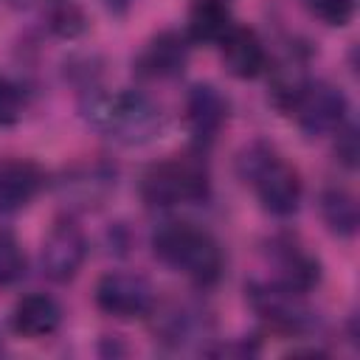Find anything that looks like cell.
I'll use <instances>...</instances> for the list:
<instances>
[{"mask_svg":"<svg viewBox=\"0 0 360 360\" xmlns=\"http://www.w3.org/2000/svg\"><path fill=\"white\" fill-rule=\"evenodd\" d=\"M82 115L93 129L124 146L146 143L163 129L160 107L138 90H115V93L96 90L84 98Z\"/></svg>","mask_w":360,"mask_h":360,"instance_id":"1","label":"cell"},{"mask_svg":"<svg viewBox=\"0 0 360 360\" xmlns=\"http://www.w3.org/2000/svg\"><path fill=\"white\" fill-rule=\"evenodd\" d=\"M152 253L166 267L183 273L197 287H211L219 281L225 259L219 242L191 222H163L152 233Z\"/></svg>","mask_w":360,"mask_h":360,"instance_id":"2","label":"cell"},{"mask_svg":"<svg viewBox=\"0 0 360 360\" xmlns=\"http://www.w3.org/2000/svg\"><path fill=\"white\" fill-rule=\"evenodd\" d=\"M236 172L245 183L253 186L262 208L273 217H290L298 211L301 205V174L276 155L273 146L253 141L250 146H245L236 158Z\"/></svg>","mask_w":360,"mask_h":360,"instance_id":"3","label":"cell"},{"mask_svg":"<svg viewBox=\"0 0 360 360\" xmlns=\"http://www.w3.org/2000/svg\"><path fill=\"white\" fill-rule=\"evenodd\" d=\"M211 194L208 169L200 158L177 155L152 163L141 177V200L152 208H174L188 202H202Z\"/></svg>","mask_w":360,"mask_h":360,"instance_id":"4","label":"cell"},{"mask_svg":"<svg viewBox=\"0 0 360 360\" xmlns=\"http://www.w3.org/2000/svg\"><path fill=\"white\" fill-rule=\"evenodd\" d=\"M346 110H349V101L340 87L329 82H312V79H307V84L298 90V96L287 107L298 129L309 138L335 135L346 121Z\"/></svg>","mask_w":360,"mask_h":360,"instance_id":"5","label":"cell"},{"mask_svg":"<svg viewBox=\"0 0 360 360\" xmlns=\"http://www.w3.org/2000/svg\"><path fill=\"white\" fill-rule=\"evenodd\" d=\"M93 295H96V307L118 321L146 318L155 309V290L141 273H127V270L104 273Z\"/></svg>","mask_w":360,"mask_h":360,"instance_id":"6","label":"cell"},{"mask_svg":"<svg viewBox=\"0 0 360 360\" xmlns=\"http://www.w3.org/2000/svg\"><path fill=\"white\" fill-rule=\"evenodd\" d=\"M253 312L278 332H304L312 326V312L301 301V292L276 281H250L245 287Z\"/></svg>","mask_w":360,"mask_h":360,"instance_id":"7","label":"cell"},{"mask_svg":"<svg viewBox=\"0 0 360 360\" xmlns=\"http://www.w3.org/2000/svg\"><path fill=\"white\" fill-rule=\"evenodd\" d=\"M42 273L56 281V284H65V281H73L87 259V239H84V231L73 222V219H59L45 242H42Z\"/></svg>","mask_w":360,"mask_h":360,"instance_id":"8","label":"cell"},{"mask_svg":"<svg viewBox=\"0 0 360 360\" xmlns=\"http://www.w3.org/2000/svg\"><path fill=\"white\" fill-rule=\"evenodd\" d=\"M188 37L180 31H160L155 34L135 59V73L141 79H174L188 65Z\"/></svg>","mask_w":360,"mask_h":360,"instance_id":"9","label":"cell"},{"mask_svg":"<svg viewBox=\"0 0 360 360\" xmlns=\"http://www.w3.org/2000/svg\"><path fill=\"white\" fill-rule=\"evenodd\" d=\"M217 48L225 70L236 79H256L267 70V48L262 37L248 25L233 22L231 31L217 42Z\"/></svg>","mask_w":360,"mask_h":360,"instance_id":"10","label":"cell"},{"mask_svg":"<svg viewBox=\"0 0 360 360\" xmlns=\"http://www.w3.org/2000/svg\"><path fill=\"white\" fill-rule=\"evenodd\" d=\"M270 256L276 264V284L295 290V292H309L318 278H321V264L312 253H307L301 245L292 239H273L270 242Z\"/></svg>","mask_w":360,"mask_h":360,"instance_id":"11","label":"cell"},{"mask_svg":"<svg viewBox=\"0 0 360 360\" xmlns=\"http://www.w3.org/2000/svg\"><path fill=\"white\" fill-rule=\"evenodd\" d=\"M45 174L34 160L6 158L0 160V214H14L25 208L42 188Z\"/></svg>","mask_w":360,"mask_h":360,"instance_id":"12","label":"cell"},{"mask_svg":"<svg viewBox=\"0 0 360 360\" xmlns=\"http://www.w3.org/2000/svg\"><path fill=\"white\" fill-rule=\"evenodd\" d=\"M228 121V101L211 84H194L186 98V124L191 135L205 146L211 143Z\"/></svg>","mask_w":360,"mask_h":360,"instance_id":"13","label":"cell"},{"mask_svg":"<svg viewBox=\"0 0 360 360\" xmlns=\"http://www.w3.org/2000/svg\"><path fill=\"white\" fill-rule=\"evenodd\" d=\"M59 323H62V307L56 298L45 292H28L14 304L11 326L22 338H31V340L48 338L59 329Z\"/></svg>","mask_w":360,"mask_h":360,"instance_id":"14","label":"cell"},{"mask_svg":"<svg viewBox=\"0 0 360 360\" xmlns=\"http://www.w3.org/2000/svg\"><path fill=\"white\" fill-rule=\"evenodd\" d=\"M233 25L231 8L225 0H194L188 8V42L217 45Z\"/></svg>","mask_w":360,"mask_h":360,"instance_id":"15","label":"cell"},{"mask_svg":"<svg viewBox=\"0 0 360 360\" xmlns=\"http://www.w3.org/2000/svg\"><path fill=\"white\" fill-rule=\"evenodd\" d=\"M321 217L326 222V228L340 236V239H352L357 233L360 225V208H357V197L349 188L332 186L321 191Z\"/></svg>","mask_w":360,"mask_h":360,"instance_id":"16","label":"cell"},{"mask_svg":"<svg viewBox=\"0 0 360 360\" xmlns=\"http://www.w3.org/2000/svg\"><path fill=\"white\" fill-rule=\"evenodd\" d=\"M149 315H155V335L172 346H183L186 340H191L200 329H202V315L194 312L191 307H180L172 304L166 309H152Z\"/></svg>","mask_w":360,"mask_h":360,"instance_id":"17","label":"cell"},{"mask_svg":"<svg viewBox=\"0 0 360 360\" xmlns=\"http://www.w3.org/2000/svg\"><path fill=\"white\" fill-rule=\"evenodd\" d=\"M112 186H115V174H112L107 166H87V169H82L79 177H70V180L62 183V188H65L79 205H84V208H90V205H96L98 200H104Z\"/></svg>","mask_w":360,"mask_h":360,"instance_id":"18","label":"cell"},{"mask_svg":"<svg viewBox=\"0 0 360 360\" xmlns=\"http://www.w3.org/2000/svg\"><path fill=\"white\" fill-rule=\"evenodd\" d=\"M25 276V253L11 231H0V287L17 284Z\"/></svg>","mask_w":360,"mask_h":360,"instance_id":"19","label":"cell"},{"mask_svg":"<svg viewBox=\"0 0 360 360\" xmlns=\"http://www.w3.org/2000/svg\"><path fill=\"white\" fill-rule=\"evenodd\" d=\"M301 3L315 20L332 28L349 25L354 17V6H357V0H301Z\"/></svg>","mask_w":360,"mask_h":360,"instance_id":"20","label":"cell"},{"mask_svg":"<svg viewBox=\"0 0 360 360\" xmlns=\"http://www.w3.org/2000/svg\"><path fill=\"white\" fill-rule=\"evenodd\" d=\"M22 115V90L0 73V127L17 124Z\"/></svg>","mask_w":360,"mask_h":360,"instance_id":"21","label":"cell"},{"mask_svg":"<svg viewBox=\"0 0 360 360\" xmlns=\"http://www.w3.org/2000/svg\"><path fill=\"white\" fill-rule=\"evenodd\" d=\"M51 25H53L56 34H62V37H73V34H79V31L84 28V17H82V11H79L76 6L62 3V6L53 8V14H51Z\"/></svg>","mask_w":360,"mask_h":360,"instance_id":"22","label":"cell"},{"mask_svg":"<svg viewBox=\"0 0 360 360\" xmlns=\"http://www.w3.org/2000/svg\"><path fill=\"white\" fill-rule=\"evenodd\" d=\"M338 143H335V155H338V160L340 163H346L349 169H354V163H357V135H354V129L352 127H340L338 132Z\"/></svg>","mask_w":360,"mask_h":360,"instance_id":"23","label":"cell"},{"mask_svg":"<svg viewBox=\"0 0 360 360\" xmlns=\"http://www.w3.org/2000/svg\"><path fill=\"white\" fill-rule=\"evenodd\" d=\"M104 6H107L112 14H127V8L132 6V0H104Z\"/></svg>","mask_w":360,"mask_h":360,"instance_id":"24","label":"cell"},{"mask_svg":"<svg viewBox=\"0 0 360 360\" xmlns=\"http://www.w3.org/2000/svg\"><path fill=\"white\" fill-rule=\"evenodd\" d=\"M37 3H42V0H11V6H17V8H28V6H37Z\"/></svg>","mask_w":360,"mask_h":360,"instance_id":"25","label":"cell"}]
</instances>
